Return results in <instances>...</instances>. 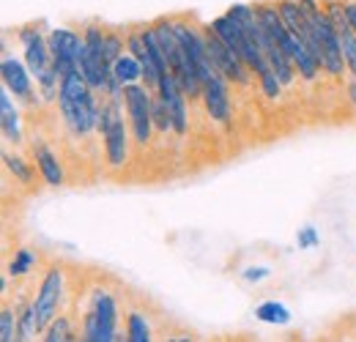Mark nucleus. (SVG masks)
Here are the masks:
<instances>
[{
	"label": "nucleus",
	"mask_w": 356,
	"mask_h": 342,
	"mask_svg": "<svg viewBox=\"0 0 356 342\" xmlns=\"http://www.w3.org/2000/svg\"><path fill=\"white\" fill-rule=\"evenodd\" d=\"M99 93L88 86L83 72H69L60 77V90H58V107L77 137H88L93 129H99Z\"/></svg>",
	"instance_id": "f257e3e1"
},
{
	"label": "nucleus",
	"mask_w": 356,
	"mask_h": 342,
	"mask_svg": "<svg viewBox=\"0 0 356 342\" xmlns=\"http://www.w3.org/2000/svg\"><path fill=\"white\" fill-rule=\"evenodd\" d=\"M121 304L113 291L107 288H93L88 291V304L83 309V326H80V340L88 342H113L127 340L121 334Z\"/></svg>",
	"instance_id": "f03ea898"
},
{
	"label": "nucleus",
	"mask_w": 356,
	"mask_h": 342,
	"mask_svg": "<svg viewBox=\"0 0 356 342\" xmlns=\"http://www.w3.org/2000/svg\"><path fill=\"white\" fill-rule=\"evenodd\" d=\"M17 39L22 44V52H25V63L36 80V86L42 90L47 101H58V90H60V74L55 72L52 66V52H49V42L47 36L36 28V25H28V28H19Z\"/></svg>",
	"instance_id": "7ed1b4c3"
},
{
	"label": "nucleus",
	"mask_w": 356,
	"mask_h": 342,
	"mask_svg": "<svg viewBox=\"0 0 356 342\" xmlns=\"http://www.w3.org/2000/svg\"><path fill=\"white\" fill-rule=\"evenodd\" d=\"M99 131H102V140H104V156H107V165L113 170L124 168L129 162V148H132V140H129V121H124V110H121V101H113V99H102L99 104Z\"/></svg>",
	"instance_id": "20e7f679"
},
{
	"label": "nucleus",
	"mask_w": 356,
	"mask_h": 342,
	"mask_svg": "<svg viewBox=\"0 0 356 342\" xmlns=\"http://www.w3.org/2000/svg\"><path fill=\"white\" fill-rule=\"evenodd\" d=\"M151 99L154 90L145 83L124 86V107H127V121L132 129V137L137 145H148L154 134V113H151Z\"/></svg>",
	"instance_id": "39448f33"
},
{
	"label": "nucleus",
	"mask_w": 356,
	"mask_h": 342,
	"mask_svg": "<svg viewBox=\"0 0 356 342\" xmlns=\"http://www.w3.org/2000/svg\"><path fill=\"white\" fill-rule=\"evenodd\" d=\"M69 293V285H66V271L60 266H49L42 277V285L36 291V312H39V329L42 334L47 332V326L60 315V307H63V299Z\"/></svg>",
	"instance_id": "423d86ee"
},
{
	"label": "nucleus",
	"mask_w": 356,
	"mask_h": 342,
	"mask_svg": "<svg viewBox=\"0 0 356 342\" xmlns=\"http://www.w3.org/2000/svg\"><path fill=\"white\" fill-rule=\"evenodd\" d=\"M49 52H52V66L63 77L69 72H80V58L86 49V36L72 31V28H52L49 36Z\"/></svg>",
	"instance_id": "0eeeda50"
},
{
	"label": "nucleus",
	"mask_w": 356,
	"mask_h": 342,
	"mask_svg": "<svg viewBox=\"0 0 356 342\" xmlns=\"http://www.w3.org/2000/svg\"><path fill=\"white\" fill-rule=\"evenodd\" d=\"M203 39H206V49H209V58L214 60V66L222 72L225 77L233 83V86H241L247 88L250 83H252V69L227 47V44L211 31V28H203Z\"/></svg>",
	"instance_id": "6e6552de"
},
{
	"label": "nucleus",
	"mask_w": 356,
	"mask_h": 342,
	"mask_svg": "<svg viewBox=\"0 0 356 342\" xmlns=\"http://www.w3.org/2000/svg\"><path fill=\"white\" fill-rule=\"evenodd\" d=\"M156 93H159L162 101L168 104V113H170V118H173V131H176L178 137H184L186 129H189V113H186V99H189V96L184 93V88L178 86L173 72H165V74L159 77Z\"/></svg>",
	"instance_id": "1a4fd4ad"
},
{
	"label": "nucleus",
	"mask_w": 356,
	"mask_h": 342,
	"mask_svg": "<svg viewBox=\"0 0 356 342\" xmlns=\"http://www.w3.org/2000/svg\"><path fill=\"white\" fill-rule=\"evenodd\" d=\"M206 113L211 121L227 124L233 115V104H230V80L225 74H214L211 80L203 83V96H200Z\"/></svg>",
	"instance_id": "9d476101"
},
{
	"label": "nucleus",
	"mask_w": 356,
	"mask_h": 342,
	"mask_svg": "<svg viewBox=\"0 0 356 342\" xmlns=\"http://www.w3.org/2000/svg\"><path fill=\"white\" fill-rule=\"evenodd\" d=\"M0 77H3V86L14 93V99H22V101L33 99V74H31L28 63H19L17 58L3 55Z\"/></svg>",
	"instance_id": "9b49d317"
},
{
	"label": "nucleus",
	"mask_w": 356,
	"mask_h": 342,
	"mask_svg": "<svg viewBox=\"0 0 356 342\" xmlns=\"http://www.w3.org/2000/svg\"><path fill=\"white\" fill-rule=\"evenodd\" d=\"M31 154H33V162L39 168V175L47 186H63L66 184V172H63V165L58 159V154L47 145V142H31Z\"/></svg>",
	"instance_id": "f8f14e48"
},
{
	"label": "nucleus",
	"mask_w": 356,
	"mask_h": 342,
	"mask_svg": "<svg viewBox=\"0 0 356 342\" xmlns=\"http://www.w3.org/2000/svg\"><path fill=\"white\" fill-rule=\"evenodd\" d=\"M14 93L3 86L0 90V127H3V137L8 145H22V121H19V110L11 99Z\"/></svg>",
	"instance_id": "ddd939ff"
},
{
	"label": "nucleus",
	"mask_w": 356,
	"mask_h": 342,
	"mask_svg": "<svg viewBox=\"0 0 356 342\" xmlns=\"http://www.w3.org/2000/svg\"><path fill=\"white\" fill-rule=\"evenodd\" d=\"M113 74L121 86H132V83H143V63L127 49L115 63H113Z\"/></svg>",
	"instance_id": "4468645a"
},
{
	"label": "nucleus",
	"mask_w": 356,
	"mask_h": 342,
	"mask_svg": "<svg viewBox=\"0 0 356 342\" xmlns=\"http://www.w3.org/2000/svg\"><path fill=\"white\" fill-rule=\"evenodd\" d=\"M3 165H6V170L14 175L17 184H22V186H33L36 172H33V168H31L28 159H22L19 154H11L8 148H3Z\"/></svg>",
	"instance_id": "2eb2a0df"
},
{
	"label": "nucleus",
	"mask_w": 356,
	"mask_h": 342,
	"mask_svg": "<svg viewBox=\"0 0 356 342\" xmlns=\"http://www.w3.org/2000/svg\"><path fill=\"white\" fill-rule=\"evenodd\" d=\"M124 334L129 342H148L154 340V329L148 323V318L140 309H129L127 312V323H124Z\"/></svg>",
	"instance_id": "dca6fc26"
},
{
	"label": "nucleus",
	"mask_w": 356,
	"mask_h": 342,
	"mask_svg": "<svg viewBox=\"0 0 356 342\" xmlns=\"http://www.w3.org/2000/svg\"><path fill=\"white\" fill-rule=\"evenodd\" d=\"M36 263H39V255H36L33 250H28V247H19V250H14V255H11V260H8V266H6V274H8L11 279L28 277V274L36 268Z\"/></svg>",
	"instance_id": "f3484780"
},
{
	"label": "nucleus",
	"mask_w": 356,
	"mask_h": 342,
	"mask_svg": "<svg viewBox=\"0 0 356 342\" xmlns=\"http://www.w3.org/2000/svg\"><path fill=\"white\" fill-rule=\"evenodd\" d=\"M255 318L261 323H268V326H285V323H291V309L285 304L271 299L255 307Z\"/></svg>",
	"instance_id": "a211bd4d"
},
{
	"label": "nucleus",
	"mask_w": 356,
	"mask_h": 342,
	"mask_svg": "<svg viewBox=\"0 0 356 342\" xmlns=\"http://www.w3.org/2000/svg\"><path fill=\"white\" fill-rule=\"evenodd\" d=\"M44 340L49 342H66V340H77V329H74V320L69 315H58L44 332Z\"/></svg>",
	"instance_id": "6ab92c4d"
},
{
	"label": "nucleus",
	"mask_w": 356,
	"mask_h": 342,
	"mask_svg": "<svg viewBox=\"0 0 356 342\" xmlns=\"http://www.w3.org/2000/svg\"><path fill=\"white\" fill-rule=\"evenodd\" d=\"M36 334H42V329H39V312H36V301H28L19 309V337L17 340H33Z\"/></svg>",
	"instance_id": "aec40b11"
},
{
	"label": "nucleus",
	"mask_w": 356,
	"mask_h": 342,
	"mask_svg": "<svg viewBox=\"0 0 356 342\" xmlns=\"http://www.w3.org/2000/svg\"><path fill=\"white\" fill-rule=\"evenodd\" d=\"M17 337H19V312L8 301H3V309H0V340L11 342Z\"/></svg>",
	"instance_id": "412c9836"
},
{
	"label": "nucleus",
	"mask_w": 356,
	"mask_h": 342,
	"mask_svg": "<svg viewBox=\"0 0 356 342\" xmlns=\"http://www.w3.org/2000/svg\"><path fill=\"white\" fill-rule=\"evenodd\" d=\"M151 113H154V129L159 131V134H168V131H173V118H170V113H168V104L162 101V96L154 90V99H151Z\"/></svg>",
	"instance_id": "4be33fe9"
},
{
	"label": "nucleus",
	"mask_w": 356,
	"mask_h": 342,
	"mask_svg": "<svg viewBox=\"0 0 356 342\" xmlns=\"http://www.w3.org/2000/svg\"><path fill=\"white\" fill-rule=\"evenodd\" d=\"M296 241H299V247H302V250H312V247H318V244H321V236H318V230H315V227H302V230H299V236H296Z\"/></svg>",
	"instance_id": "5701e85b"
},
{
	"label": "nucleus",
	"mask_w": 356,
	"mask_h": 342,
	"mask_svg": "<svg viewBox=\"0 0 356 342\" xmlns=\"http://www.w3.org/2000/svg\"><path fill=\"white\" fill-rule=\"evenodd\" d=\"M346 17H348V22H351L356 33V0H346Z\"/></svg>",
	"instance_id": "b1692460"
},
{
	"label": "nucleus",
	"mask_w": 356,
	"mask_h": 342,
	"mask_svg": "<svg viewBox=\"0 0 356 342\" xmlns=\"http://www.w3.org/2000/svg\"><path fill=\"white\" fill-rule=\"evenodd\" d=\"M346 93H348V101L356 107V77H351L348 80V86H346Z\"/></svg>",
	"instance_id": "393cba45"
},
{
	"label": "nucleus",
	"mask_w": 356,
	"mask_h": 342,
	"mask_svg": "<svg viewBox=\"0 0 356 342\" xmlns=\"http://www.w3.org/2000/svg\"><path fill=\"white\" fill-rule=\"evenodd\" d=\"M170 340H173V342H186V340H192V337H189V334H176V337H170Z\"/></svg>",
	"instance_id": "a878e982"
}]
</instances>
